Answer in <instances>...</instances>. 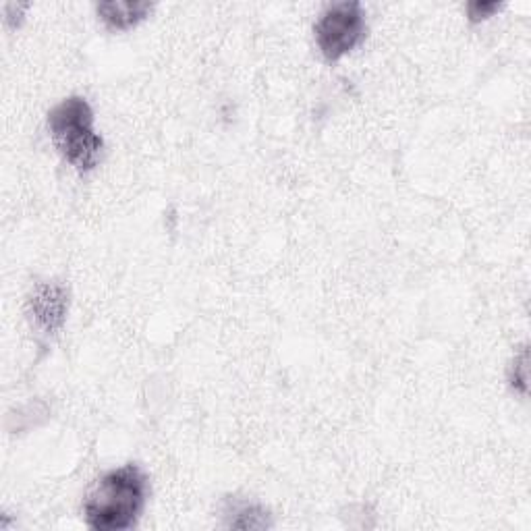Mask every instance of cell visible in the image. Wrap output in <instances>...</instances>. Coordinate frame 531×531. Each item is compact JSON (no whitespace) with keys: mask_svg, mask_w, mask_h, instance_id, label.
Segmentation results:
<instances>
[{"mask_svg":"<svg viewBox=\"0 0 531 531\" xmlns=\"http://www.w3.org/2000/svg\"><path fill=\"white\" fill-rule=\"evenodd\" d=\"M148 500V478L142 467L129 463L108 471L90 490L83 515L90 529L125 531L135 527Z\"/></svg>","mask_w":531,"mask_h":531,"instance_id":"obj_1","label":"cell"},{"mask_svg":"<svg viewBox=\"0 0 531 531\" xmlns=\"http://www.w3.org/2000/svg\"><path fill=\"white\" fill-rule=\"evenodd\" d=\"M54 146L77 171H92L100 162L104 142L94 131V110L86 98L71 96L54 106L48 115Z\"/></svg>","mask_w":531,"mask_h":531,"instance_id":"obj_2","label":"cell"},{"mask_svg":"<svg viewBox=\"0 0 531 531\" xmlns=\"http://www.w3.org/2000/svg\"><path fill=\"white\" fill-rule=\"evenodd\" d=\"M316 40L328 61H339L366 36V15L357 0L330 5L316 23Z\"/></svg>","mask_w":531,"mask_h":531,"instance_id":"obj_3","label":"cell"},{"mask_svg":"<svg viewBox=\"0 0 531 531\" xmlns=\"http://www.w3.org/2000/svg\"><path fill=\"white\" fill-rule=\"evenodd\" d=\"M30 307V316L36 324V328L42 334H57L65 320H67V310H69V293L63 285L57 283H40L27 301Z\"/></svg>","mask_w":531,"mask_h":531,"instance_id":"obj_4","label":"cell"},{"mask_svg":"<svg viewBox=\"0 0 531 531\" xmlns=\"http://www.w3.org/2000/svg\"><path fill=\"white\" fill-rule=\"evenodd\" d=\"M96 9L110 30H129V27L146 19L154 5L148 0H108V3H100Z\"/></svg>","mask_w":531,"mask_h":531,"instance_id":"obj_5","label":"cell"},{"mask_svg":"<svg viewBox=\"0 0 531 531\" xmlns=\"http://www.w3.org/2000/svg\"><path fill=\"white\" fill-rule=\"evenodd\" d=\"M225 515L229 517V527H241V529H266L270 527V517L268 511H264L258 505H251V502H227Z\"/></svg>","mask_w":531,"mask_h":531,"instance_id":"obj_6","label":"cell"},{"mask_svg":"<svg viewBox=\"0 0 531 531\" xmlns=\"http://www.w3.org/2000/svg\"><path fill=\"white\" fill-rule=\"evenodd\" d=\"M527 366H529V351L527 347H521V351L515 355L511 370H509L511 386L519 390L521 395H527Z\"/></svg>","mask_w":531,"mask_h":531,"instance_id":"obj_7","label":"cell"},{"mask_svg":"<svg viewBox=\"0 0 531 531\" xmlns=\"http://www.w3.org/2000/svg\"><path fill=\"white\" fill-rule=\"evenodd\" d=\"M502 5L500 3H482V0H473V3L467 5V17L473 23H480L488 19L492 13H496Z\"/></svg>","mask_w":531,"mask_h":531,"instance_id":"obj_8","label":"cell"},{"mask_svg":"<svg viewBox=\"0 0 531 531\" xmlns=\"http://www.w3.org/2000/svg\"><path fill=\"white\" fill-rule=\"evenodd\" d=\"M30 9V5H21V3H9L5 7V17L9 21V25H19L23 19V13Z\"/></svg>","mask_w":531,"mask_h":531,"instance_id":"obj_9","label":"cell"}]
</instances>
